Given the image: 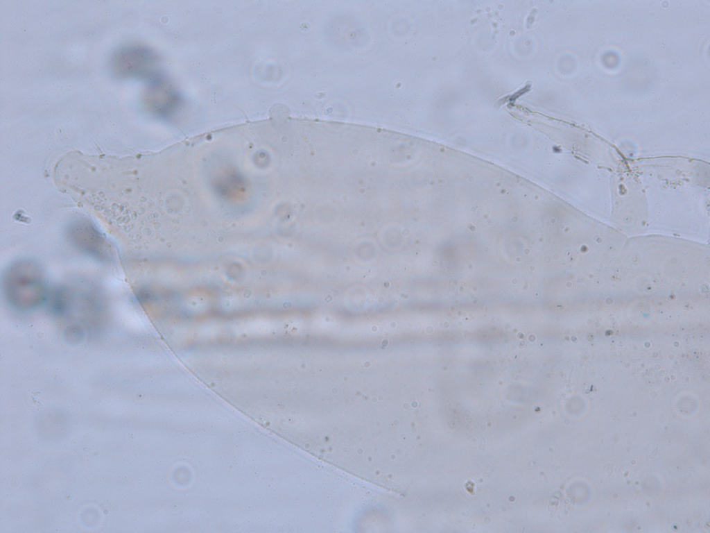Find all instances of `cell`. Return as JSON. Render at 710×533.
<instances>
[{
    "instance_id": "1",
    "label": "cell",
    "mask_w": 710,
    "mask_h": 533,
    "mask_svg": "<svg viewBox=\"0 0 710 533\" xmlns=\"http://www.w3.org/2000/svg\"><path fill=\"white\" fill-rule=\"evenodd\" d=\"M3 289L8 303L14 308L28 311L43 303L49 290L40 267L31 260H19L6 269Z\"/></svg>"
},
{
    "instance_id": "2",
    "label": "cell",
    "mask_w": 710,
    "mask_h": 533,
    "mask_svg": "<svg viewBox=\"0 0 710 533\" xmlns=\"http://www.w3.org/2000/svg\"><path fill=\"white\" fill-rule=\"evenodd\" d=\"M67 235L71 243L84 253L101 261L112 260L111 245L88 220L78 219L71 223Z\"/></svg>"
}]
</instances>
